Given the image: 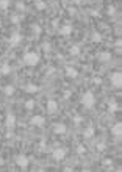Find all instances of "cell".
Masks as SVG:
<instances>
[{
	"mask_svg": "<svg viewBox=\"0 0 122 172\" xmlns=\"http://www.w3.org/2000/svg\"><path fill=\"white\" fill-rule=\"evenodd\" d=\"M38 63H39V55L36 52H25L24 64H27V66H36Z\"/></svg>",
	"mask_w": 122,
	"mask_h": 172,
	"instance_id": "6da1fadb",
	"label": "cell"
},
{
	"mask_svg": "<svg viewBox=\"0 0 122 172\" xmlns=\"http://www.w3.org/2000/svg\"><path fill=\"white\" fill-rule=\"evenodd\" d=\"M82 103H83V106H86V108H93L94 103H96L94 94L91 93V91H86V93L82 95Z\"/></svg>",
	"mask_w": 122,
	"mask_h": 172,
	"instance_id": "7a4b0ae2",
	"label": "cell"
},
{
	"mask_svg": "<svg viewBox=\"0 0 122 172\" xmlns=\"http://www.w3.org/2000/svg\"><path fill=\"white\" fill-rule=\"evenodd\" d=\"M16 164H17L19 167H22V169H27V167H28V164H30L28 156H25V155H17V156H16Z\"/></svg>",
	"mask_w": 122,
	"mask_h": 172,
	"instance_id": "3957f363",
	"label": "cell"
},
{
	"mask_svg": "<svg viewBox=\"0 0 122 172\" xmlns=\"http://www.w3.org/2000/svg\"><path fill=\"white\" fill-rule=\"evenodd\" d=\"M66 149H63V147H58V149H55V150L52 152V156L56 160V161H61V160H64V156H66Z\"/></svg>",
	"mask_w": 122,
	"mask_h": 172,
	"instance_id": "277c9868",
	"label": "cell"
},
{
	"mask_svg": "<svg viewBox=\"0 0 122 172\" xmlns=\"http://www.w3.org/2000/svg\"><path fill=\"white\" fill-rule=\"evenodd\" d=\"M111 83L114 88H121L122 86V74L121 72H114L111 75Z\"/></svg>",
	"mask_w": 122,
	"mask_h": 172,
	"instance_id": "5b68a950",
	"label": "cell"
},
{
	"mask_svg": "<svg viewBox=\"0 0 122 172\" xmlns=\"http://www.w3.org/2000/svg\"><path fill=\"white\" fill-rule=\"evenodd\" d=\"M5 125H6L8 130H13L14 127H16V117H14L13 114H8L6 119H5Z\"/></svg>",
	"mask_w": 122,
	"mask_h": 172,
	"instance_id": "8992f818",
	"label": "cell"
},
{
	"mask_svg": "<svg viewBox=\"0 0 122 172\" xmlns=\"http://www.w3.org/2000/svg\"><path fill=\"white\" fill-rule=\"evenodd\" d=\"M30 122H32V125H35V127H42L45 124V119L42 116H33L32 119H30Z\"/></svg>",
	"mask_w": 122,
	"mask_h": 172,
	"instance_id": "52a82bcc",
	"label": "cell"
},
{
	"mask_svg": "<svg viewBox=\"0 0 122 172\" xmlns=\"http://www.w3.org/2000/svg\"><path fill=\"white\" fill-rule=\"evenodd\" d=\"M47 111H49V114H55L58 111V103L55 100H49L47 102Z\"/></svg>",
	"mask_w": 122,
	"mask_h": 172,
	"instance_id": "ba28073f",
	"label": "cell"
},
{
	"mask_svg": "<svg viewBox=\"0 0 122 172\" xmlns=\"http://www.w3.org/2000/svg\"><path fill=\"white\" fill-rule=\"evenodd\" d=\"M66 75L69 78H77L78 77V71L75 67H72V66H67L66 67Z\"/></svg>",
	"mask_w": 122,
	"mask_h": 172,
	"instance_id": "9c48e42d",
	"label": "cell"
},
{
	"mask_svg": "<svg viewBox=\"0 0 122 172\" xmlns=\"http://www.w3.org/2000/svg\"><path fill=\"white\" fill-rule=\"evenodd\" d=\"M21 41H22V36L19 33H13V34H11V38H10V44L11 45H17Z\"/></svg>",
	"mask_w": 122,
	"mask_h": 172,
	"instance_id": "30bf717a",
	"label": "cell"
},
{
	"mask_svg": "<svg viewBox=\"0 0 122 172\" xmlns=\"http://www.w3.org/2000/svg\"><path fill=\"white\" fill-rule=\"evenodd\" d=\"M99 61H100V63H110V61H111V53L102 52L100 55H99Z\"/></svg>",
	"mask_w": 122,
	"mask_h": 172,
	"instance_id": "8fae6325",
	"label": "cell"
},
{
	"mask_svg": "<svg viewBox=\"0 0 122 172\" xmlns=\"http://www.w3.org/2000/svg\"><path fill=\"white\" fill-rule=\"evenodd\" d=\"M66 125L64 124H56L55 127H53V132L56 133V135H64V133H66Z\"/></svg>",
	"mask_w": 122,
	"mask_h": 172,
	"instance_id": "7c38bea8",
	"label": "cell"
},
{
	"mask_svg": "<svg viewBox=\"0 0 122 172\" xmlns=\"http://www.w3.org/2000/svg\"><path fill=\"white\" fill-rule=\"evenodd\" d=\"M60 33L63 34V36H71V34H72V27H71V25H64V27H61Z\"/></svg>",
	"mask_w": 122,
	"mask_h": 172,
	"instance_id": "4fadbf2b",
	"label": "cell"
},
{
	"mask_svg": "<svg viewBox=\"0 0 122 172\" xmlns=\"http://www.w3.org/2000/svg\"><path fill=\"white\" fill-rule=\"evenodd\" d=\"M0 74H2V75L11 74V66H10L8 63H3V64H2V67H0Z\"/></svg>",
	"mask_w": 122,
	"mask_h": 172,
	"instance_id": "5bb4252c",
	"label": "cell"
},
{
	"mask_svg": "<svg viewBox=\"0 0 122 172\" xmlns=\"http://www.w3.org/2000/svg\"><path fill=\"white\" fill-rule=\"evenodd\" d=\"M113 133H114V136L121 138V135H122V124L121 122H117V124L113 127Z\"/></svg>",
	"mask_w": 122,
	"mask_h": 172,
	"instance_id": "9a60e30c",
	"label": "cell"
},
{
	"mask_svg": "<svg viewBox=\"0 0 122 172\" xmlns=\"http://www.w3.org/2000/svg\"><path fill=\"white\" fill-rule=\"evenodd\" d=\"M25 93H28V94H35V93H38V86L33 85V83H30V85L25 86Z\"/></svg>",
	"mask_w": 122,
	"mask_h": 172,
	"instance_id": "2e32d148",
	"label": "cell"
},
{
	"mask_svg": "<svg viewBox=\"0 0 122 172\" xmlns=\"http://www.w3.org/2000/svg\"><path fill=\"white\" fill-rule=\"evenodd\" d=\"M83 136H85L86 139H91V138H94V128H93V127H88L85 132H83Z\"/></svg>",
	"mask_w": 122,
	"mask_h": 172,
	"instance_id": "e0dca14e",
	"label": "cell"
},
{
	"mask_svg": "<svg viewBox=\"0 0 122 172\" xmlns=\"http://www.w3.org/2000/svg\"><path fill=\"white\" fill-rule=\"evenodd\" d=\"M80 52H82L80 45L75 44V45H72V47H71V55H72V56H78V55H80Z\"/></svg>",
	"mask_w": 122,
	"mask_h": 172,
	"instance_id": "ac0fdd59",
	"label": "cell"
},
{
	"mask_svg": "<svg viewBox=\"0 0 122 172\" xmlns=\"http://www.w3.org/2000/svg\"><path fill=\"white\" fill-rule=\"evenodd\" d=\"M3 93H5L6 95H13V94H14V86H13V85H8V86H5Z\"/></svg>",
	"mask_w": 122,
	"mask_h": 172,
	"instance_id": "d6986e66",
	"label": "cell"
},
{
	"mask_svg": "<svg viewBox=\"0 0 122 172\" xmlns=\"http://www.w3.org/2000/svg\"><path fill=\"white\" fill-rule=\"evenodd\" d=\"M91 39H93V42H100V41H102L100 33H99V32H94L93 36H91Z\"/></svg>",
	"mask_w": 122,
	"mask_h": 172,
	"instance_id": "ffe728a7",
	"label": "cell"
},
{
	"mask_svg": "<svg viewBox=\"0 0 122 172\" xmlns=\"http://www.w3.org/2000/svg\"><path fill=\"white\" fill-rule=\"evenodd\" d=\"M35 5H36V8L39 10V11H44V10H45V6H47V5H45V2H42V0H36Z\"/></svg>",
	"mask_w": 122,
	"mask_h": 172,
	"instance_id": "44dd1931",
	"label": "cell"
},
{
	"mask_svg": "<svg viewBox=\"0 0 122 172\" xmlns=\"http://www.w3.org/2000/svg\"><path fill=\"white\" fill-rule=\"evenodd\" d=\"M25 108L27 110H33V108H35V100H32V99H30V100H27L25 102Z\"/></svg>",
	"mask_w": 122,
	"mask_h": 172,
	"instance_id": "7402d4cb",
	"label": "cell"
},
{
	"mask_svg": "<svg viewBox=\"0 0 122 172\" xmlns=\"http://www.w3.org/2000/svg\"><path fill=\"white\" fill-rule=\"evenodd\" d=\"M10 6V0H0V8L2 10H8Z\"/></svg>",
	"mask_w": 122,
	"mask_h": 172,
	"instance_id": "603a6c76",
	"label": "cell"
},
{
	"mask_svg": "<svg viewBox=\"0 0 122 172\" xmlns=\"http://www.w3.org/2000/svg\"><path fill=\"white\" fill-rule=\"evenodd\" d=\"M11 22H13L14 25H17L19 22H21V17H19L17 14H13V16H11Z\"/></svg>",
	"mask_w": 122,
	"mask_h": 172,
	"instance_id": "cb8c5ba5",
	"label": "cell"
},
{
	"mask_svg": "<svg viewBox=\"0 0 122 172\" xmlns=\"http://www.w3.org/2000/svg\"><path fill=\"white\" fill-rule=\"evenodd\" d=\"M105 147H106V146H105V144H103V143H99V144H97V146H96V149H97V150H99V152H103V150H105Z\"/></svg>",
	"mask_w": 122,
	"mask_h": 172,
	"instance_id": "d4e9b609",
	"label": "cell"
},
{
	"mask_svg": "<svg viewBox=\"0 0 122 172\" xmlns=\"http://www.w3.org/2000/svg\"><path fill=\"white\" fill-rule=\"evenodd\" d=\"M85 152H86L85 146H78V147H77V153H78V155H83Z\"/></svg>",
	"mask_w": 122,
	"mask_h": 172,
	"instance_id": "484cf974",
	"label": "cell"
},
{
	"mask_svg": "<svg viewBox=\"0 0 122 172\" xmlns=\"http://www.w3.org/2000/svg\"><path fill=\"white\" fill-rule=\"evenodd\" d=\"M116 110H117L116 103H110V108H108V111H110V113H114Z\"/></svg>",
	"mask_w": 122,
	"mask_h": 172,
	"instance_id": "4316f807",
	"label": "cell"
},
{
	"mask_svg": "<svg viewBox=\"0 0 122 172\" xmlns=\"http://www.w3.org/2000/svg\"><path fill=\"white\" fill-rule=\"evenodd\" d=\"M17 10H19V11H25V6H24V3H21V2H19V3H17Z\"/></svg>",
	"mask_w": 122,
	"mask_h": 172,
	"instance_id": "83f0119b",
	"label": "cell"
},
{
	"mask_svg": "<svg viewBox=\"0 0 122 172\" xmlns=\"http://www.w3.org/2000/svg\"><path fill=\"white\" fill-rule=\"evenodd\" d=\"M42 49H44V50H50V44H49V42H44V44H42Z\"/></svg>",
	"mask_w": 122,
	"mask_h": 172,
	"instance_id": "f1b7e54d",
	"label": "cell"
},
{
	"mask_svg": "<svg viewBox=\"0 0 122 172\" xmlns=\"http://www.w3.org/2000/svg\"><path fill=\"white\" fill-rule=\"evenodd\" d=\"M80 122H82V117H80V116H75V117H74V124H80Z\"/></svg>",
	"mask_w": 122,
	"mask_h": 172,
	"instance_id": "f546056e",
	"label": "cell"
},
{
	"mask_svg": "<svg viewBox=\"0 0 122 172\" xmlns=\"http://www.w3.org/2000/svg\"><path fill=\"white\" fill-rule=\"evenodd\" d=\"M114 13H116V10H114L113 6H110V8H108V14H114Z\"/></svg>",
	"mask_w": 122,
	"mask_h": 172,
	"instance_id": "4dcf8cb0",
	"label": "cell"
},
{
	"mask_svg": "<svg viewBox=\"0 0 122 172\" xmlns=\"http://www.w3.org/2000/svg\"><path fill=\"white\" fill-rule=\"evenodd\" d=\"M64 172H72V171H74V169H72V167H64V169H63Z\"/></svg>",
	"mask_w": 122,
	"mask_h": 172,
	"instance_id": "1f68e13d",
	"label": "cell"
},
{
	"mask_svg": "<svg viewBox=\"0 0 122 172\" xmlns=\"http://www.w3.org/2000/svg\"><path fill=\"white\" fill-rule=\"evenodd\" d=\"M72 2H74V3H75V5H80V3H82V2H83V0H72Z\"/></svg>",
	"mask_w": 122,
	"mask_h": 172,
	"instance_id": "d6a6232c",
	"label": "cell"
},
{
	"mask_svg": "<svg viewBox=\"0 0 122 172\" xmlns=\"http://www.w3.org/2000/svg\"><path fill=\"white\" fill-rule=\"evenodd\" d=\"M33 28H35V32H36V33H39V32H41V28H39V27H36V25L33 27Z\"/></svg>",
	"mask_w": 122,
	"mask_h": 172,
	"instance_id": "836d02e7",
	"label": "cell"
},
{
	"mask_svg": "<svg viewBox=\"0 0 122 172\" xmlns=\"http://www.w3.org/2000/svg\"><path fill=\"white\" fill-rule=\"evenodd\" d=\"M121 44H122V42H121V39H119V41L116 42V47H117V49H121Z\"/></svg>",
	"mask_w": 122,
	"mask_h": 172,
	"instance_id": "e575fe53",
	"label": "cell"
},
{
	"mask_svg": "<svg viewBox=\"0 0 122 172\" xmlns=\"http://www.w3.org/2000/svg\"><path fill=\"white\" fill-rule=\"evenodd\" d=\"M3 164H5V160H3V158H0V166H3Z\"/></svg>",
	"mask_w": 122,
	"mask_h": 172,
	"instance_id": "d590c367",
	"label": "cell"
},
{
	"mask_svg": "<svg viewBox=\"0 0 122 172\" xmlns=\"http://www.w3.org/2000/svg\"><path fill=\"white\" fill-rule=\"evenodd\" d=\"M0 27H2V21H0Z\"/></svg>",
	"mask_w": 122,
	"mask_h": 172,
	"instance_id": "8d00e7d4",
	"label": "cell"
}]
</instances>
